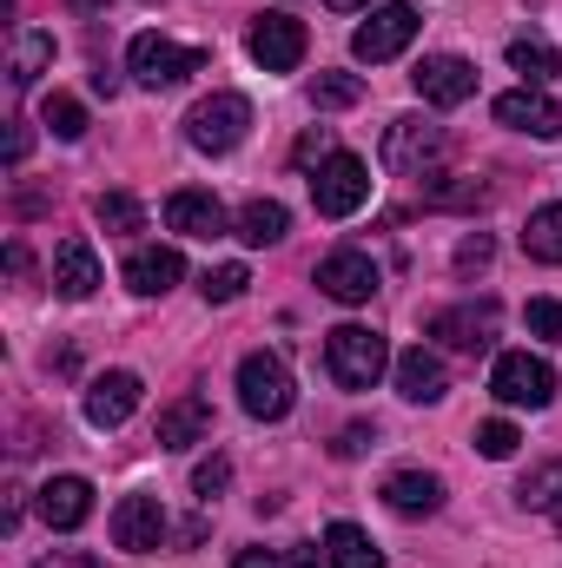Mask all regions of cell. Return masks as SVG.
Returning a JSON list of instances; mask_svg holds the SVG:
<instances>
[{"label":"cell","instance_id":"2e32d148","mask_svg":"<svg viewBox=\"0 0 562 568\" xmlns=\"http://www.w3.org/2000/svg\"><path fill=\"white\" fill-rule=\"evenodd\" d=\"M133 410H140V377L133 371H107V377L87 384V424L93 429H120Z\"/></svg>","mask_w":562,"mask_h":568},{"label":"cell","instance_id":"9a60e30c","mask_svg":"<svg viewBox=\"0 0 562 568\" xmlns=\"http://www.w3.org/2000/svg\"><path fill=\"white\" fill-rule=\"evenodd\" d=\"M318 291L338 297V304H364V297L378 291L371 252H331V258H318Z\"/></svg>","mask_w":562,"mask_h":568},{"label":"cell","instance_id":"6da1fadb","mask_svg":"<svg viewBox=\"0 0 562 568\" xmlns=\"http://www.w3.org/2000/svg\"><path fill=\"white\" fill-rule=\"evenodd\" d=\"M391 364H398V357H391V344H384L371 324H338V331H324V371H331L344 390H371Z\"/></svg>","mask_w":562,"mask_h":568},{"label":"cell","instance_id":"ffe728a7","mask_svg":"<svg viewBox=\"0 0 562 568\" xmlns=\"http://www.w3.org/2000/svg\"><path fill=\"white\" fill-rule=\"evenodd\" d=\"M179 278H185V258H179L172 245H140V252L127 258V284H133L140 297H165Z\"/></svg>","mask_w":562,"mask_h":568},{"label":"cell","instance_id":"f1b7e54d","mask_svg":"<svg viewBox=\"0 0 562 568\" xmlns=\"http://www.w3.org/2000/svg\"><path fill=\"white\" fill-rule=\"evenodd\" d=\"M358 100H364V80H358V73H318V80H311V106H324V113L358 106Z\"/></svg>","mask_w":562,"mask_h":568},{"label":"cell","instance_id":"ba28073f","mask_svg":"<svg viewBox=\"0 0 562 568\" xmlns=\"http://www.w3.org/2000/svg\"><path fill=\"white\" fill-rule=\"evenodd\" d=\"M443 159V126L436 120H423V113H404V120H391L384 126V165L391 172H404V179H418Z\"/></svg>","mask_w":562,"mask_h":568},{"label":"cell","instance_id":"cb8c5ba5","mask_svg":"<svg viewBox=\"0 0 562 568\" xmlns=\"http://www.w3.org/2000/svg\"><path fill=\"white\" fill-rule=\"evenodd\" d=\"M47 67H53V33H47V27H20V33H13V67H7V80H13V87H33Z\"/></svg>","mask_w":562,"mask_h":568},{"label":"cell","instance_id":"5bb4252c","mask_svg":"<svg viewBox=\"0 0 562 568\" xmlns=\"http://www.w3.org/2000/svg\"><path fill=\"white\" fill-rule=\"evenodd\" d=\"M33 509H40L47 529H80V523L93 516V483H87V476H47V483L33 489Z\"/></svg>","mask_w":562,"mask_h":568},{"label":"cell","instance_id":"f546056e","mask_svg":"<svg viewBox=\"0 0 562 568\" xmlns=\"http://www.w3.org/2000/svg\"><path fill=\"white\" fill-rule=\"evenodd\" d=\"M40 120L53 126V140H80V133H87V106H80L73 93H47V106H40Z\"/></svg>","mask_w":562,"mask_h":568},{"label":"cell","instance_id":"277c9868","mask_svg":"<svg viewBox=\"0 0 562 568\" xmlns=\"http://www.w3.org/2000/svg\"><path fill=\"white\" fill-rule=\"evenodd\" d=\"M311 205H318V219H351V212H364V205H371V165H364L358 152H331V159L318 165V179H311Z\"/></svg>","mask_w":562,"mask_h":568},{"label":"cell","instance_id":"30bf717a","mask_svg":"<svg viewBox=\"0 0 562 568\" xmlns=\"http://www.w3.org/2000/svg\"><path fill=\"white\" fill-rule=\"evenodd\" d=\"M165 503L159 496H127L120 509H113V549H127V556H152V549H165Z\"/></svg>","mask_w":562,"mask_h":568},{"label":"cell","instance_id":"e0dca14e","mask_svg":"<svg viewBox=\"0 0 562 568\" xmlns=\"http://www.w3.org/2000/svg\"><path fill=\"white\" fill-rule=\"evenodd\" d=\"M398 397L404 404H436L443 390H450V371H443V357L436 351H423V344H411V351H398Z\"/></svg>","mask_w":562,"mask_h":568},{"label":"cell","instance_id":"9c48e42d","mask_svg":"<svg viewBox=\"0 0 562 568\" xmlns=\"http://www.w3.org/2000/svg\"><path fill=\"white\" fill-rule=\"evenodd\" d=\"M245 47H252V60H259L265 73H298V60H304V27H298L291 13H259L252 33H245Z\"/></svg>","mask_w":562,"mask_h":568},{"label":"cell","instance_id":"7c38bea8","mask_svg":"<svg viewBox=\"0 0 562 568\" xmlns=\"http://www.w3.org/2000/svg\"><path fill=\"white\" fill-rule=\"evenodd\" d=\"M430 337H443L450 351H490V344H496V297L436 311V317H430Z\"/></svg>","mask_w":562,"mask_h":568},{"label":"cell","instance_id":"8d00e7d4","mask_svg":"<svg viewBox=\"0 0 562 568\" xmlns=\"http://www.w3.org/2000/svg\"><path fill=\"white\" fill-rule=\"evenodd\" d=\"M483 199H490V192H483L476 179H470V185H436V192H430V205H483Z\"/></svg>","mask_w":562,"mask_h":568},{"label":"cell","instance_id":"ab89813d","mask_svg":"<svg viewBox=\"0 0 562 568\" xmlns=\"http://www.w3.org/2000/svg\"><path fill=\"white\" fill-rule=\"evenodd\" d=\"M232 568H284V562L272 556V549H239V562Z\"/></svg>","mask_w":562,"mask_h":568},{"label":"cell","instance_id":"5b68a950","mask_svg":"<svg viewBox=\"0 0 562 568\" xmlns=\"http://www.w3.org/2000/svg\"><path fill=\"white\" fill-rule=\"evenodd\" d=\"M423 13L411 7V0H384V7H371V20L351 33V53L364 60V67H384V60H398L411 40H418Z\"/></svg>","mask_w":562,"mask_h":568},{"label":"cell","instance_id":"d6a6232c","mask_svg":"<svg viewBox=\"0 0 562 568\" xmlns=\"http://www.w3.org/2000/svg\"><path fill=\"white\" fill-rule=\"evenodd\" d=\"M516 424H503V417H490V424H476V449L490 456V463H503V456H516Z\"/></svg>","mask_w":562,"mask_h":568},{"label":"cell","instance_id":"4dcf8cb0","mask_svg":"<svg viewBox=\"0 0 562 568\" xmlns=\"http://www.w3.org/2000/svg\"><path fill=\"white\" fill-rule=\"evenodd\" d=\"M93 219H100L107 232H140L145 225L140 199H127V192H100V199H93Z\"/></svg>","mask_w":562,"mask_h":568},{"label":"cell","instance_id":"1f68e13d","mask_svg":"<svg viewBox=\"0 0 562 568\" xmlns=\"http://www.w3.org/2000/svg\"><path fill=\"white\" fill-rule=\"evenodd\" d=\"M245 284H252L245 265H212V272L199 278V291H205V304H232V297H245Z\"/></svg>","mask_w":562,"mask_h":568},{"label":"cell","instance_id":"74e56055","mask_svg":"<svg viewBox=\"0 0 562 568\" xmlns=\"http://www.w3.org/2000/svg\"><path fill=\"white\" fill-rule=\"evenodd\" d=\"M476 265H490V239H483V232L456 245V272H476Z\"/></svg>","mask_w":562,"mask_h":568},{"label":"cell","instance_id":"7bdbcfd3","mask_svg":"<svg viewBox=\"0 0 562 568\" xmlns=\"http://www.w3.org/2000/svg\"><path fill=\"white\" fill-rule=\"evenodd\" d=\"M324 7H338V13H358V7H371V0H324Z\"/></svg>","mask_w":562,"mask_h":568},{"label":"cell","instance_id":"8fae6325","mask_svg":"<svg viewBox=\"0 0 562 568\" xmlns=\"http://www.w3.org/2000/svg\"><path fill=\"white\" fill-rule=\"evenodd\" d=\"M411 87L423 93V106H463V100L476 93V67L456 60V53H423L418 73H411Z\"/></svg>","mask_w":562,"mask_h":568},{"label":"cell","instance_id":"83f0119b","mask_svg":"<svg viewBox=\"0 0 562 568\" xmlns=\"http://www.w3.org/2000/svg\"><path fill=\"white\" fill-rule=\"evenodd\" d=\"M510 67H516L530 87H543V80L556 73V47H550V40H536V33H523V40H510Z\"/></svg>","mask_w":562,"mask_h":568},{"label":"cell","instance_id":"60d3db41","mask_svg":"<svg viewBox=\"0 0 562 568\" xmlns=\"http://www.w3.org/2000/svg\"><path fill=\"white\" fill-rule=\"evenodd\" d=\"M27 126H20V120H13V133H7V165H20V159H27Z\"/></svg>","mask_w":562,"mask_h":568},{"label":"cell","instance_id":"8992f818","mask_svg":"<svg viewBox=\"0 0 562 568\" xmlns=\"http://www.w3.org/2000/svg\"><path fill=\"white\" fill-rule=\"evenodd\" d=\"M490 397L510 404V410H543L556 397V371L543 357H530V351H503L496 371H490Z\"/></svg>","mask_w":562,"mask_h":568},{"label":"cell","instance_id":"52a82bcc","mask_svg":"<svg viewBox=\"0 0 562 568\" xmlns=\"http://www.w3.org/2000/svg\"><path fill=\"white\" fill-rule=\"evenodd\" d=\"M205 67V53L199 47H179V40H165V33H133V47H127V73L140 80V87H179L185 73H199Z\"/></svg>","mask_w":562,"mask_h":568},{"label":"cell","instance_id":"ac0fdd59","mask_svg":"<svg viewBox=\"0 0 562 568\" xmlns=\"http://www.w3.org/2000/svg\"><path fill=\"white\" fill-rule=\"evenodd\" d=\"M53 291L67 304H87L100 291V258H93L87 239H60V252H53Z\"/></svg>","mask_w":562,"mask_h":568},{"label":"cell","instance_id":"603a6c76","mask_svg":"<svg viewBox=\"0 0 562 568\" xmlns=\"http://www.w3.org/2000/svg\"><path fill=\"white\" fill-rule=\"evenodd\" d=\"M324 556H331V568H384V549L358 523H331L324 529Z\"/></svg>","mask_w":562,"mask_h":568},{"label":"cell","instance_id":"d6986e66","mask_svg":"<svg viewBox=\"0 0 562 568\" xmlns=\"http://www.w3.org/2000/svg\"><path fill=\"white\" fill-rule=\"evenodd\" d=\"M165 225H172L179 239H219V232H225V205H219L212 192H172V199H165Z\"/></svg>","mask_w":562,"mask_h":568},{"label":"cell","instance_id":"b9f144b4","mask_svg":"<svg viewBox=\"0 0 562 568\" xmlns=\"http://www.w3.org/2000/svg\"><path fill=\"white\" fill-rule=\"evenodd\" d=\"M284 568H318V549H311V542H298V549L284 556Z\"/></svg>","mask_w":562,"mask_h":568},{"label":"cell","instance_id":"f35d334b","mask_svg":"<svg viewBox=\"0 0 562 568\" xmlns=\"http://www.w3.org/2000/svg\"><path fill=\"white\" fill-rule=\"evenodd\" d=\"M311 159H318V165L331 159V133H324V126H318L311 140H298V165H311Z\"/></svg>","mask_w":562,"mask_h":568},{"label":"cell","instance_id":"d4e9b609","mask_svg":"<svg viewBox=\"0 0 562 568\" xmlns=\"http://www.w3.org/2000/svg\"><path fill=\"white\" fill-rule=\"evenodd\" d=\"M523 252L536 265H562V205H536L523 225Z\"/></svg>","mask_w":562,"mask_h":568},{"label":"cell","instance_id":"4316f807","mask_svg":"<svg viewBox=\"0 0 562 568\" xmlns=\"http://www.w3.org/2000/svg\"><path fill=\"white\" fill-rule=\"evenodd\" d=\"M516 503L523 509H543V516H562V463H543L516 483Z\"/></svg>","mask_w":562,"mask_h":568},{"label":"cell","instance_id":"484cf974","mask_svg":"<svg viewBox=\"0 0 562 568\" xmlns=\"http://www.w3.org/2000/svg\"><path fill=\"white\" fill-rule=\"evenodd\" d=\"M284 232H291V212H284L279 199H252V205L239 212V239H245V245H279Z\"/></svg>","mask_w":562,"mask_h":568},{"label":"cell","instance_id":"4fadbf2b","mask_svg":"<svg viewBox=\"0 0 562 568\" xmlns=\"http://www.w3.org/2000/svg\"><path fill=\"white\" fill-rule=\"evenodd\" d=\"M496 126L530 133V140H556L562 133V106L543 93V87H516V93H496Z\"/></svg>","mask_w":562,"mask_h":568},{"label":"cell","instance_id":"3957f363","mask_svg":"<svg viewBox=\"0 0 562 568\" xmlns=\"http://www.w3.org/2000/svg\"><path fill=\"white\" fill-rule=\"evenodd\" d=\"M239 404H245V417H259V424H279V417H291L298 384H291L284 357H272V351H252V357L239 364Z\"/></svg>","mask_w":562,"mask_h":568},{"label":"cell","instance_id":"7a4b0ae2","mask_svg":"<svg viewBox=\"0 0 562 568\" xmlns=\"http://www.w3.org/2000/svg\"><path fill=\"white\" fill-rule=\"evenodd\" d=\"M252 133V100L245 93H212V100H199L192 113H185V145L192 152H232V145Z\"/></svg>","mask_w":562,"mask_h":568},{"label":"cell","instance_id":"7402d4cb","mask_svg":"<svg viewBox=\"0 0 562 568\" xmlns=\"http://www.w3.org/2000/svg\"><path fill=\"white\" fill-rule=\"evenodd\" d=\"M205 436H212L205 397H179V404L159 410V449H192V443H205Z\"/></svg>","mask_w":562,"mask_h":568},{"label":"cell","instance_id":"e575fe53","mask_svg":"<svg viewBox=\"0 0 562 568\" xmlns=\"http://www.w3.org/2000/svg\"><path fill=\"white\" fill-rule=\"evenodd\" d=\"M530 331H536V337H562V304L556 297H536V304H530Z\"/></svg>","mask_w":562,"mask_h":568},{"label":"cell","instance_id":"d590c367","mask_svg":"<svg viewBox=\"0 0 562 568\" xmlns=\"http://www.w3.org/2000/svg\"><path fill=\"white\" fill-rule=\"evenodd\" d=\"M338 456H364V449H378V429L371 424H351V429H338V443H331Z\"/></svg>","mask_w":562,"mask_h":568},{"label":"cell","instance_id":"836d02e7","mask_svg":"<svg viewBox=\"0 0 562 568\" xmlns=\"http://www.w3.org/2000/svg\"><path fill=\"white\" fill-rule=\"evenodd\" d=\"M225 483H232V463H225V456H212V463H199V469H192V496H199V503L225 496Z\"/></svg>","mask_w":562,"mask_h":568},{"label":"cell","instance_id":"44dd1931","mask_svg":"<svg viewBox=\"0 0 562 568\" xmlns=\"http://www.w3.org/2000/svg\"><path fill=\"white\" fill-rule=\"evenodd\" d=\"M384 503H391L398 516H436V509H443V476H430V469H398V476L384 483Z\"/></svg>","mask_w":562,"mask_h":568},{"label":"cell","instance_id":"ee69618b","mask_svg":"<svg viewBox=\"0 0 562 568\" xmlns=\"http://www.w3.org/2000/svg\"><path fill=\"white\" fill-rule=\"evenodd\" d=\"M556 529H562V516H556Z\"/></svg>","mask_w":562,"mask_h":568}]
</instances>
